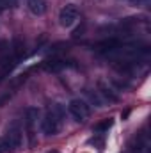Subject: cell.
<instances>
[{
  "instance_id": "7a4b0ae2",
  "label": "cell",
  "mask_w": 151,
  "mask_h": 153,
  "mask_svg": "<svg viewBox=\"0 0 151 153\" xmlns=\"http://www.w3.org/2000/svg\"><path fill=\"white\" fill-rule=\"evenodd\" d=\"M2 144H4V150L5 152H16L21 148L23 144V132L18 125H13L7 128L4 139H2Z\"/></svg>"
},
{
  "instance_id": "30bf717a",
  "label": "cell",
  "mask_w": 151,
  "mask_h": 153,
  "mask_svg": "<svg viewBox=\"0 0 151 153\" xmlns=\"http://www.w3.org/2000/svg\"><path fill=\"white\" fill-rule=\"evenodd\" d=\"M4 2V5H5V9L9 7V9H14V7H18V4H20V0H2Z\"/></svg>"
},
{
  "instance_id": "7c38bea8",
  "label": "cell",
  "mask_w": 151,
  "mask_h": 153,
  "mask_svg": "<svg viewBox=\"0 0 151 153\" xmlns=\"http://www.w3.org/2000/svg\"><path fill=\"white\" fill-rule=\"evenodd\" d=\"M4 9H5V5H4V2L0 0V11H4Z\"/></svg>"
},
{
  "instance_id": "5bb4252c",
  "label": "cell",
  "mask_w": 151,
  "mask_h": 153,
  "mask_svg": "<svg viewBox=\"0 0 151 153\" xmlns=\"http://www.w3.org/2000/svg\"><path fill=\"white\" fill-rule=\"evenodd\" d=\"M48 153H59V152H57V150H53V152H48Z\"/></svg>"
},
{
  "instance_id": "9c48e42d",
  "label": "cell",
  "mask_w": 151,
  "mask_h": 153,
  "mask_svg": "<svg viewBox=\"0 0 151 153\" xmlns=\"http://www.w3.org/2000/svg\"><path fill=\"white\" fill-rule=\"evenodd\" d=\"M112 126V119H103L101 123H98L94 126V132L96 134H103V132H109V128Z\"/></svg>"
},
{
  "instance_id": "8992f818",
  "label": "cell",
  "mask_w": 151,
  "mask_h": 153,
  "mask_svg": "<svg viewBox=\"0 0 151 153\" xmlns=\"http://www.w3.org/2000/svg\"><path fill=\"white\" fill-rule=\"evenodd\" d=\"M98 93H100L109 103H115V102H119V94L114 93V89L105 82V80H100V82H98Z\"/></svg>"
},
{
  "instance_id": "ba28073f",
  "label": "cell",
  "mask_w": 151,
  "mask_h": 153,
  "mask_svg": "<svg viewBox=\"0 0 151 153\" xmlns=\"http://www.w3.org/2000/svg\"><path fill=\"white\" fill-rule=\"evenodd\" d=\"M64 66H66V62H64V61H59V59L44 62V70H48V71H59V70H62Z\"/></svg>"
},
{
  "instance_id": "6da1fadb",
  "label": "cell",
  "mask_w": 151,
  "mask_h": 153,
  "mask_svg": "<svg viewBox=\"0 0 151 153\" xmlns=\"http://www.w3.org/2000/svg\"><path fill=\"white\" fill-rule=\"evenodd\" d=\"M61 117H62V107L55 105V109H48L44 117L41 119V130L44 135H57L61 132Z\"/></svg>"
},
{
  "instance_id": "8fae6325",
  "label": "cell",
  "mask_w": 151,
  "mask_h": 153,
  "mask_svg": "<svg viewBox=\"0 0 151 153\" xmlns=\"http://www.w3.org/2000/svg\"><path fill=\"white\" fill-rule=\"evenodd\" d=\"M128 116H130V111H124V112H123V114H121V117H123V119H126V117H128Z\"/></svg>"
},
{
  "instance_id": "277c9868",
  "label": "cell",
  "mask_w": 151,
  "mask_h": 153,
  "mask_svg": "<svg viewBox=\"0 0 151 153\" xmlns=\"http://www.w3.org/2000/svg\"><path fill=\"white\" fill-rule=\"evenodd\" d=\"M76 20H78V9L75 4H68L61 9V13H59V25L61 27L70 29L76 23Z\"/></svg>"
},
{
  "instance_id": "52a82bcc",
  "label": "cell",
  "mask_w": 151,
  "mask_h": 153,
  "mask_svg": "<svg viewBox=\"0 0 151 153\" xmlns=\"http://www.w3.org/2000/svg\"><path fill=\"white\" fill-rule=\"evenodd\" d=\"M27 7L32 14L41 16L44 11H46V2L44 0H27Z\"/></svg>"
},
{
  "instance_id": "5b68a950",
  "label": "cell",
  "mask_w": 151,
  "mask_h": 153,
  "mask_svg": "<svg viewBox=\"0 0 151 153\" xmlns=\"http://www.w3.org/2000/svg\"><path fill=\"white\" fill-rule=\"evenodd\" d=\"M39 119V111L36 107H29L25 112V128H27V135H29V144H34L36 139V125Z\"/></svg>"
},
{
  "instance_id": "4fadbf2b",
  "label": "cell",
  "mask_w": 151,
  "mask_h": 153,
  "mask_svg": "<svg viewBox=\"0 0 151 153\" xmlns=\"http://www.w3.org/2000/svg\"><path fill=\"white\" fill-rule=\"evenodd\" d=\"M5 150H4V144H2V141H0V153H4Z\"/></svg>"
},
{
  "instance_id": "3957f363",
  "label": "cell",
  "mask_w": 151,
  "mask_h": 153,
  "mask_svg": "<svg viewBox=\"0 0 151 153\" xmlns=\"http://www.w3.org/2000/svg\"><path fill=\"white\" fill-rule=\"evenodd\" d=\"M68 111H70V114L73 116V119L78 121V123L85 121V119L89 117V114H91V109H89L87 102H84V100H80V98H73V100L68 103Z\"/></svg>"
}]
</instances>
